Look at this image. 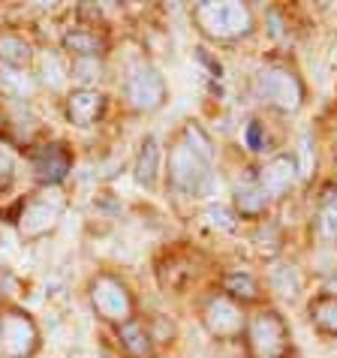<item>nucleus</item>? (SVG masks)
Wrapping results in <instances>:
<instances>
[{
	"instance_id": "f257e3e1",
	"label": "nucleus",
	"mask_w": 337,
	"mask_h": 358,
	"mask_svg": "<svg viewBox=\"0 0 337 358\" xmlns=\"http://www.w3.org/2000/svg\"><path fill=\"white\" fill-rule=\"evenodd\" d=\"M168 184L184 196H202L211 190V163L202 160L187 142L168 151Z\"/></svg>"
},
{
	"instance_id": "f03ea898",
	"label": "nucleus",
	"mask_w": 337,
	"mask_h": 358,
	"mask_svg": "<svg viewBox=\"0 0 337 358\" xmlns=\"http://www.w3.org/2000/svg\"><path fill=\"white\" fill-rule=\"evenodd\" d=\"M196 22L202 24L205 34H211L217 39H232L238 34L250 31L253 18L244 3L226 0V3H199L196 6Z\"/></svg>"
},
{
	"instance_id": "7ed1b4c3",
	"label": "nucleus",
	"mask_w": 337,
	"mask_h": 358,
	"mask_svg": "<svg viewBox=\"0 0 337 358\" xmlns=\"http://www.w3.org/2000/svg\"><path fill=\"white\" fill-rule=\"evenodd\" d=\"M256 91H259V96L265 99V103L280 108V112H295L304 99L301 82L289 73V69H280V66L262 69L259 82H256Z\"/></svg>"
},
{
	"instance_id": "20e7f679",
	"label": "nucleus",
	"mask_w": 337,
	"mask_h": 358,
	"mask_svg": "<svg viewBox=\"0 0 337 358\" xmlns=\"http://www.w3.org/2000/svg\"><path fill=\"white\" fill-rule=\"evenodd\" d=\"M64 214V196L61 193H39L34 196L31 202L24 205L22 217H18V229H22V238L27 241H36V238H43L45 232H52L55 223L61 220Z\"/></svg>"
},
{
	"instance_id": "39448f33",
	"label": "nucleus",
	"mask_w": 337,
	"mask_h": 358,
	"mask_svg": "<svg viewBox=\"0 0 337 358\" xmlns=\"http://www.w3.org/2000/svg\"><path fill=\"white\" fill-rule=\"evenodd\" d=\"M124 94L130 99V106L138 108V112H154V108H160L166 103V82L154 66L136 64L130 73H127Z\"/></svg>"
},
{
	"instance_id": "423d86ee",
	"label": "nucleus",
	"mask_w": 337,
	"mask_h": 358,
	"mask_svg": "<svg viewBox=\"0 0 337 358\" xmlns=\"http://www.w3.org/2000/svg\"><path fill=\"white\" fill-rule=\"evenodd\" d=\"M39 343V331L27 313L0 316V355L3 358H31Z\"/></svg>"
},
{
	"instance_id": "0eeeda50",
	"label": "nucleus",
	"mask_w": 337,
	"mask_h": 358,
	"mask_svg": "<svg viewBox=\"0 0 337 358\" xmlns=\"http://www.w3.org/2000/svg\"><path fill=\"white\" fill-rule=\"evenodd\" d=\"M286 341H289L286 322L274 310H265L259 316H253V322H250L253 358H280L286 352Z\"/></svg>"
},
{
	"instance_id": "6e6552de",
	"label": "nucleus",
	"mask_w": 337,
	"mask_h": 358,
	"mask_svg": "<svg viewBox=\"0 0 337 358\" xmlns=\"http://www.w3.org/2000/svg\"><path fill=\"white\" fill-rule=\"evenodd\" d=\"M91 301L96 307V313L106 316V320L112 322H127L133 320V301H130V292H127V286L121 280H115V277H96L94 286H91Z\"/></svg>"
},
{
	"instance_id": "1a4fd4ad",
	"label": "nucleus",
	"mask_w": 337,
	"mask_h": 358,
	"mask_svg": "<svg viewBox=\"0 0 337 358\" xmlns=\"http://www.w3.org/2000/svg\"><path fill=\"white\" fill-rule=\"evenodd\" d=\"M31 166H34V175L43 184H61L69 175V169H73V157H69L66 145L48 142L31 154Z\"/></svg>"
},
{
	"instance_id": "9d476101",
	"label": "nucleus",
	"mask_w": 337,
	"mask_h": 358,
	"mask_svg": "<svg viewBox=\"0 0 337 358\" xmlns=\"http://www.w3.org/2000/svg\"><path fill=\"white\" fill-rule=\"evenodd\" d=\"M103 108H106V96L100 91H94V87H78V91H73L66 96L69 121H73L76 127H82V130H87V127H94L96 121H100Z\"/></svg>"
},
{
	"instance_id": "9b49d317",
	"label": "nucleus",
	"mask_w": 337,
	"mask_h": 358,
	"mask_svg": "<svg viewBox=\"0 0 337 358\" xmlns=\"http://www.w3.org/2000/svg\"><path fill=\"white\" fill-rule=\"evenodd\" d=\"M205 325L214 337H235L244 328V316L229 298H214L205 307Z\"/></svg>"
},
{
	"instance_id": "f8f14e48",
	"label": "nucleus",
	"mask_w": 337,
	"mask_h": 358,
	"mask_svg": "<svg viewBox=\"0 0 337 358\" xmlns=\"http://www.w3.org/2000/svg\"><path fill=\"white\" fill-rule=\"evenodd\" d=\"M292 181H295V163L289 157H274V160H268L259 169V178H256V184L262 187V193L268 199L286 193Z\"/></svg>"
},
{
	"instance_id": "ddd939ff",
	"label": "nucleus",
	"mask_w": 337,
	"mask_h": 358,
	"mask_svg": "<svg viewBox=\"0 0 337 358\" xmlns=\"http://www.w3.org/2000/svg\"><path fill=\"white\" fill-rule=\"evenodd\" d=\"M160 166H163V148H160V138L157 136H145L142 142V151L136 157V181L154 190L157 181H160Z\"/></svg>"
},
{
	"instance_id": "4468645a",
	"label": "nucleus",
	"mask_w": 337,
	"mask_h": 358,
	"mask_svg": "<svg viewBox=\"0 0 337 358\" xmlns=\"http://www.w3.org/2000/svg\"><path fill=\"white\" fill-rule=\"evenodd\" d=\"M64 48L69 55H76L78 61H96L108 48V39L96 31H69L64 36Z\"/></svg>"
},
{
	"instance_id": "2eb2a0df",
	"label": "nucleus",
	"mask_w": 337,
	"mask_h": 358,
	"mask_svg": "<svg viewBox=\"0 0 337 358\" xmlns=\"http://www.w3.org/2000/svg\"><path fill=\"white\" fill-rule=\"evenodd\" d=\"M316 232L322 241H337V187H325L316 205Z\"/></svg>"
},
{
	"instance_id": "dca6fc26",
	"label": "nucleus",
	"mask_w": 337,
	"mask_h": 358,
	"mask_svg": "<svg viewBox=\"0 0 337 358\" xmlns=\"http://www.w3.org/2000/svg\"><path fill=\"white\" fill-rule=\"evenodd\" d=\"M31 45H27V39H22L18 34H0V61L13 69H24L31 64Z\"/></svg>"
},
{
	"instance_id": "f3484780",
	"label": "nucleus",
	"mask_w": 337,
	"mask_h": 358,
	"mask_svg": "<svg viewBox=\"0 0 337 358\" xmlns=\"http://www.w3.org/2000/svg\"><path fill=\"white\" fill-rule=\"evenodd\" d=\"M235 205L238 211L247 214V217H256L265 211V205H268V196L262 193V187L256 181H244L235 187Z\"/></svg>"
},
{
	"instance_id": "a211bd4d",
	"label": "nucleus",
	"mask_w": 337,
	"mask_h": 358,
	"mask_svg": "<svg viewBox=\"0 0 337 358\" xmlns=\"http://www.w3.org/2000/svg\"><path fill=\"white\" fill-rule=\"evenodd\" d=\"M117 334H121V343L127 346V352H130V355H136V358H148V355H151V337H148L142 322L127 320L121 328H117Z\"/></svg>"
},
{
	"instance_id": "6ab92c4d",
	"label": "nucleus",
	"mask_w": 337,
	"mask_h": 358,
	"mask_svg": "<svg viewBox=\"0 0 337 358\" xmlns=\"http://www.w3.org/2000/svg\"><path fill=\"white\" fill-rule=\"evenodd\" d=\"M310 316H313V322L320 328L337 334V295H320L310 304Z\"/></svg>"
},
{
	"instance_id": "aec40b11",
	"label": "nucleus",
	"mask_w": 337,
	"mask_h": 358,
	"mask_svg": "<svg viewBox=\"0 0 337 358\" xmlns=\"http://www.w3.org/2000/svg\"><path fill=\"white\" fill-rule=\"evenodd\" d=\"M271 286H274V292H280L283 298H295L301 289V277L292 265H277L271 271Z\"/></svg>"
},
{
	"instance_id": "412c9836",
	"label": "nucleus",
	"mask_w": 337,
	"mask_h": 358,
	"mask_svg": "<svg viewBox=\"0 0 337 358\" xmlns=\"http://www.w3.org/2000/svg\"><path fill=\"white\" fill-rule=\"evenodd\" d=\"M223 289L235 298H241V301H253V298L259 295V286H256L250 274H229L223 280Z\"/></svg>"
},
{
	"instance_id": "4be33fe9",
	"label": "nucleus",
	"mask_w": 337,
	"mask_h": 358,
	"mask_svg": "<svg viewBox=\"0 0 337 358\" xmlns=\"http://www.w3.org/2000/svg\"><path fill=\"white\" fill-rule=\"evenodd\" d=\"M187 145H190L193 151L202 157V160L214 163V145H211V138H208V136H205V130H199L196 124L187 127Z\"/></svg>"
},
{
	"instance_id": "5701e85b",
	"label": "nucleus",
	"mask_w": 337,
	"mask_h": 358,
	"mask_svg": "<svg viewBox=\"0 0 337 358\" xmlns=\"http://www.w3.org/2000/svg\"><path fill=\"white\" fill-rule=\"evenodd\" d=\"M13 184H15V157L3 142H0V196H3Z\"/></svg>"
},
{
	"instance_id": "b1692460",
	"label": "nucleus",
	"mask_w": 337,
	"mask_h": 358,
	"mask_svg": "<svg viewBox=\"0 0 337 358\" xmlns=\"http://www.w3.org/2000/svg\"><path fill=\"white\" fill-rule=\"evenodd\" d=\"M208 220H211L214 226H220L223 229V232H232V229H235V220H232V214L229 211H226V208L223 205H217V208H208Z\"/></svg>"
},
{
	"instance_id": "393cba45",
	"label": "nucleus",
	"mask_w": 337,
	"mask_h": 358,
	"mask_svg": "<svg viewBox=\"0 0 337 358\" xmlns=\"http://www.w3.org/2000/svg\"><path fill=\"white\" fill-rule=\"evenodd\" d=\"M247 145H250L253 148V151H262V148H265V142H262V133H259V124H250V127H247Z\"/></svg>"
}]
</instances>
